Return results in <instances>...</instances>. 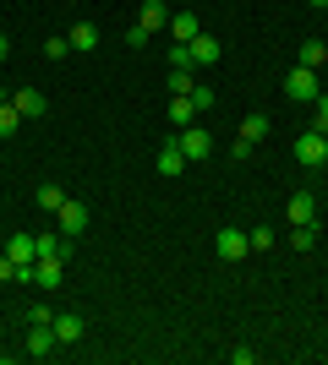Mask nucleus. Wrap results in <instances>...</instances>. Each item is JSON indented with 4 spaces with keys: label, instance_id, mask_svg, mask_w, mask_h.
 I'll return each instance as SVG.
<instances>
[{
    "label": "nucleus",
    "instance_id": "obj_15",
    "mask_svg": "<svg viewBox=\"0 0 328 365\" xmlns=\"http://www.w3.org/2000/svg\"><path fill=\"white\" fill-rule=\"evenodd\" d=\"M197 33H203V28H197V11H175L170 16V38H175V44H192Z\"/></svg>",
    "mask_w": 328,
    "mask_h": 365
},
{
    "label": "nucleus",
    "instance_id": "obj_21",
    "mask_svg": "<svg viewBox=\"0 0 328 365\" xmlns=\"http://www.w3.org/2000/svg\"><path fill=\"white\" fill-rule=\"evenodd\" d=\"M164 88H170V98H181V93H192V88H197V82H192V71H181V66H170V82H164Z\"/></svg>",
    "mask_w": 328,
    "mask_h": 365
},
{
    "label": "nucleus",
    "instance_id": "obj_28",
    "mask_svg": "<svg viewBox=\"0 0 328 365\" xmlns=\"http://www.w3.org/2000/svg\"><path fill=\"white\" fill-rule=\"evenodd\" d=\"M148 38H154V33H148V28H126V44H131V49H142V44H148Z\"/></svg>",
    "mask_w": 328,
    "mask_h": 365
},
{
    "label": "nucleus",
    "instance_id": "obj_24",
    "mask_svg": "<svg viewBox=\"0 0 328 365\" xmlns=\"http://www.w3.org/2000/svg\"><path fill=\"white\" fill-rule=\"evenodd\" d=\"M44 55L49 61H66V55H71V38H44Z\"/></svg>",
    "mask_w": 328,
    "mask_h": 365
},
{
    "label": "nucleus",
    "instance_id": "obj_5",
    "mask_svg": "<svg viewBox=\"0 0 328 365\" xmlns=\"http://www.w3.org/2000/svg\"><path fill=\"white\" fill-rule=\"evenodd\" d=\"M175 142H181V153H187V158H208V153H214V137H208L197 120L181 125V131H175Z\"/></svg>",
    "mask_w": 328,
    "mask_h": 365
},
{
    "label": "nucleus",
    "instance_id": "obj_6",
    "mask_svg": "<svg viewBox=\"0 0 328 365\" xmlns=\"http://www.w3.org/2000/svg\"><path fill=\"white\" fill-rule=\"evenodd\" d=\"M263 137H268V115H247V120H241V137H235V158H247Z\"/></svg>",
    "mask_w": 328,
    "mask_h": 365
},
{
    "label": "nucleus",
    "instance_id": "obj_31",
    "mask_svg": "<svg viewBox=\"0 0 328 365\" xmlns=\"http://www.w3.org/2000/svg\"><path fill=\"white\" fill-rule=\"evenodd\" d=\"M0 104H11V88H6V82H0Z\"/></svg>",
    "mask_w": 328,
    "mask_h": 365
},
{
    "label": "nucleus",
    "instance_id": "obj_25",
    "mask_svg": "<svg viewBox=\"0 0 328 365\" xmlns=\"http://www.w3.org/2000/svg\"><path fill=\"white\" fill-rule=\"evenodd\" d=\"M247 240H252V251H268V245H274V229H268V224H257V229L247 235Z\"/></svg>",
    "mask_w": 328,
    "mask_h": 365
},
{
    "label": "nucleus",
    "instance_id": "obj_8",
    "mask_svg": "<svg viewBox=\"0 0 328 365\" xmlns=\"http://www.w3.org/2000/svg\"><path fill=\"white\" fill-rule=\"evenodd\" d=\"M6 257H11L16 267H28V262H39V235H28V229H16L11 240H6Z\"/></svg>",
    "mask_w": 328,
    "mask_h": 365
},
{
    "label": "nucleus",
    "instance_id": "obj_27",
    "mask_svg": "<svg viewBox=\"0 0 328 365\" xmlns=\"http://www.w3.org/2000/svg\"><path fill=\"white\" fill-rule=\"evenodd\" d=\"M170 66H181V71H192V49H187V44H170Z\"/></svg>",
    "mask_w": 328,
    "mask_h": 365
},
{
    "label": "nucleus",
    "instance_id": "obj_26",
    "mask_svg": "<svg viewBox=\"0 0 328 365\" xmlns=\"http://www.w3.org/2000/svg\"><path fill=\"white\" fill-rule=\"evenodd\" d=\"M192 104H197V115H208L214 109V88H192Z\"/></svg>",
    "mask_w": 328,
    "mask_h": 365
},
{
    "label": "nucleus",
    "instance_id": "obj_2",
    "mask_svg": "<svg viewBox=\"0 0 328 365\" xmlns=\"http://www.w3.org/2000/svg\"><path fill=\"white\" fill-rule=\"evenodd\" d=\"M214 251H219V262H247L252 257L247 229H219V235H214Z\"/></svg>",
    "mask_w": 328,
    "mask_h": 365
},
{
    "label": "nucleus",
    "instance_id": "obj_18",
    "mask_svg": "<svg viewBox=\"0 0 328 365\" xmlns=\"http://www.w3.org/2000/svg\"><path fill=\"white\" fill-rule=\"evenodd\" d=\"M137 28H148V33L170 28V16H164V6H159V0H142V16H137Z\"/></svg>",
    "mask_w": 328,
    "mask_h": 365
},
{
    "label": "nucleus",
    "instance_id": "obj_3",
    "mask_svg": "<svg viewBox=\"0 0 328 365\" xmlns=\"http://www.w3.org/2000/svg\"><path fill=\"white\" fill-rule=\"evenodd\" d=\"M284 93H290V98H301V104H312L317 93H323V88H317V71H312V66H290V76H284Z\"/></svg>",
    "mask_w": 328,
    "mask_h": 365
},
{
    "label": "nucleus",
    "instance_id": "obj_19",
    "mask_svg": "<svg viewBox=\"0 0 328 365\" xmlns=\"http://www.w3.org/2000/svg\"><path fill=\"white\" fill-rule=\"evenodd\" d=\"M61 202H66L61 185H39V213H61Z\"/></svg>",
    "mask_w": 328,
    "mask_h": 365
},
{
    "label": "nucleus",
    "instance_id": "obj_1",
    "mask_svg": "<svg viewBox=\"0 0 328 365\" xmlns=\"http://www.w3.org/2000/svg\"><path fill=\"white\" fill-rule=\"evenodd\" d=\"M296 164H307V169H323V164H328V142H323V131H312V125H307V131L296 137Z\"/></svg>",
    "mask_w": 328,
    "mask_h": 365
},
{
    "label": "nucleus",
    "instance_id": "obj_12",
    "mask_svg": "<svg viewBox=\"0 0 328 365\" xmlns=\"http://www.w3.org/2000/svg\"><path fill=\"white\" fill-rule=\"evenodd\" d=\"M187 49H192V66H214L219 55H224V44H219L214 33H197V38H192Z\"/></svg>",
    "mask_w": 328,
    "mask_h": 365
},
{
    "label": "nucleus",
    "instance_id": "obj_23",
    "mask_svg": "<svg viewBox=\"0 0 328 365\" xmlns=\"http://www.w3.org/2000/svg\"><path fill=\"white\" fill-rule=\"evenodd\" d=\"M312 131H328V93L312 98Z\"/></svg>",
    "mask_w": 328,
    "mask_h": 365
},
{
    "label": "nucleus",
    "instance_id": "obj_11",
    "mask_svg": "<svg viewBox=\"0 0 328 365\" xmlns=\"http://www.w3.org/2000/svg\"><path fill=\"white\" fill-rule=\"evenodd\" d=\"M55 349H61V344H55V327H49V322H33L28 327V354L39 360V354H55Z\"/></svg>",
    "mask_w": 328,
    "mask_h": 365
},
{
    "label": "nucleus",
    "instance_id": "obj_14",
    "mask_svg": "<svg viewBox=\"0 0 328 365\" xmlns=\"http://www.w3.org/2000/svg\"><path fill=\"white\" fill-rule=\"evenodd\" d=\"M284 213H290V224H312V218H317V197H312V191H296Z\"/></svg>",
    "mask_w": 328,
    "mask_h": 365
},
{
    "label": "nucleus",
    "instance_id": "obj_22",
    "mask_svg": "<svg viewBox=\"0 0 328 365\" xmlns=\"http://www.w3.org/2000/svg\"><path fill=\"white\" fill-rule=\"evenodd\" d=\"M16 131H22V115L11 104H0V137H16Z\"/></svg>",
    "mask_w": 328,
    "mask_h": 365
},
{
    "label": "nucleus",
    "instance_id": "obj_4",
    "mask_svg": "<svg viewBox=\"0 0 328 365\" xmlns=\"http://www.w3.org/2000/svg\"><path fill=\"white\" fill-rule=\"evenodd\" d=\"M33 284H39L44 294H55L66 284V262L61 257H39V262H33Z\"/></svg>",
    "mask_w": 328,
    "mask_h": 365
},
{
    "label": "nucleus",
    "instance_id": "obj_29",
    "mask_svg": "<svg viewBox=\"0 0 328 365\" xmlns=\"http://www.w3.org/2000/svg\"><path fill=\"white\" fill-rule=\"evenodd\" d=\"M0 284H16V262L11 257H0Z\"/></svg>",
    "mask_w": 328,
    "mask_h": 365
},
{
    "label": "nucleus",
    "instance_id": "obj_20",
    "mask_svg": "<svg viewBox=\"0 0 328 365\" xmlns=\"http://www.w3.org/2000/svg\"><path fill=\"white\" fill-rule=\"evenodd\" d=\"M323 61H328V44H317V38H312V44H301V55H296V66H312V71Z\"/></svg>",
    "mask_w": 328,
    "mask_h": 365
},
{
    "label": "nucleus",
    "instance_id": "obj_7",
    "mask_svg": "<svg viewBox=\"0 0 328 365\" xmlns=\"http://www.w3.org/2000/svg\"><path fill=\"white\" fill-rule=\"evenodd\" d=\"M55 224H61V235H66V240H77L82 229H88V207L66 197V202H61V213H55Z\"/></svg>",
    "mask_w": 328,
    "mask_h": 365
},
{
    "label": "nucleus",
    "instance_id": "obj_32",
    "mask_svg": "<svg viewBox=\"0 0 328 365\" xmlns=\"http://www.w3.org/2000/svg\"><path fill=\"white\" fill-rule=\"evenodd\" d=\"M312 6H317V11H323V6H328V0H312Z\"/></svg>",
    "mask_w": 328,
    "mask_h": 365
},
{
    "label": "nucleus",
    "instance_id": "obj_30",
    "mask_svg": "<svg viewBox=\"0 0 328 365\" xmlns=\"http://www.w3.org/2000/svg\"><path fill=\"white\" fill-rule=\"evenodd\" d=\"M6 55H11V38H6V33H0V61H6Z\"/></svg>",
    "mask_w": 328,
    "mask_h": 365
},
{
    "label": "nucleus",
    "instance_id": "obj_33",
    "mask_svg": "<svg viewBox=\"0 0 328 365\" xmlns=\"http://www.w3.org/2000/svg\"><path fill=\"white\" fill-rule=\"evenodd\" d=\"M323 142H328V131H323Z\"/></svg>",
    "mask_w": 328,
    "mask_h": 365
},
{
    "label": "nucleus",
    "instance_id": "obj_13",
    "mask_svg": "<svg viewBox=\"0 0 328 365\" xmlns=\"http://www.w3.org/2000/svg\"><path fill=\"white\" fill-rule=\"evenodd\" d=\"M187 164H192V158L181 153V142H175V137H164V148H159V175H181Z\"/></svg>",
    "mask_w": 328,
    "mask_h": 365
},
{
    "label": "nucleus",
    "instance_id": "obj_10",
    "mask_svg": "<svg viewBox=\"0 0 328 365\" xmlns=\"http://www.w3.org/2000/svg\"><path fill=\"white\" fill-rule=\"evenodd\" d=\"M49 327H55V344H61V349H71V344L82 338V317H77V311H61Z\"/></svg>",
    "mask_w": 328,
    "mask_h": 365
},
{
    "label": "nucleus",
    "instance_id": "obj_9",
    "mask_svg": "<svg viewBox=\"0 0 328 365\" xmlns=\"http://www.w3.org/2000/svg\"><path fill=\"white\" fill-rule=\"evenodd\" d=\"M11 109L22 115V120H39L49 104H44V93H33V88H11Z\"/></svg>",
    "mask_w": 328,
    "mask_h": 365
},
{
    "label": "nucleus",
    "instance_id": "obj_16",
    "mask_svg": "<svg viewBox=\"0 0 328 365\" xmlns=\"http://www.w3.org/2000/svg\"><path fill=\"white\" fill-rule=\"evenodd\" d=\"M66 38H71V49H77V55H88V49H99V28H94V22H77V28L66 33Z\"/></svg>",
    "mask_w": 328,
    "mask_h": 365
},
{
    "label": "nucleus",
    "instance_id": "obj_17",
    "mask_svg": "<svg viewBox=\"0 0 328 365\" xmlns=\"http://www.w3.org/2000/svg\"><path fill=\"white\" fill-rule=\"evenodd\" d=\"M197 120V104H192V93H181V98H170V125L181 131V125Z\"/></svg>",
    "mask_w": 328,
    "mask_h": 365
}]
</instances>
